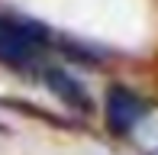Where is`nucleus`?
<instances>
[{"mask_svg": "<svg viewBox=\"0 0 158 155\" xmlns=\"http://www.w3.org/2000/svg\"><path fill=\"white\" fill-rule=\"evenodd\" d=\"M45 45V32L32 23L13 16H0V61L3 65H26L35 61Z\"/></svg>", "mask_w": 158, "mask_h": 155, "instance_id": "obj_1", "label": "nucleus"}, {"mask_svg": "<svg viewBox=\"0 0 158 155\" xmlns=\"http://www.w3.org/2000/svg\"><path fill=\"white\" fill-rule=\"evenodd\" d=\"M145 113H148V103L135 90L123 87V84H113L106 90V126H110V132H116V136L132 132L145 119Z\"/></svg>", "mask_w": 158, "mask_h": 155, "instance_id": "obj_2", "label": "nucleus"}, {"mask_svg": "<svg viewBox=\"0 0 158 155\" xmlns=\"http://www.w3.org/2000/svg\"><path fill=\"white\" fill-rule=\"evenodd\" d=\"M45 81L52 84V94H58L61 100L68 103V107L84 110V113L90 110V97L84 94V90H81V84H77L71 74H64L61 68H48V71H45Z\"/></svg>", "mask_w": 158, "mask_h": 155, "instance_id": "obj_3", "label": "nucleus"}]
</instances>
